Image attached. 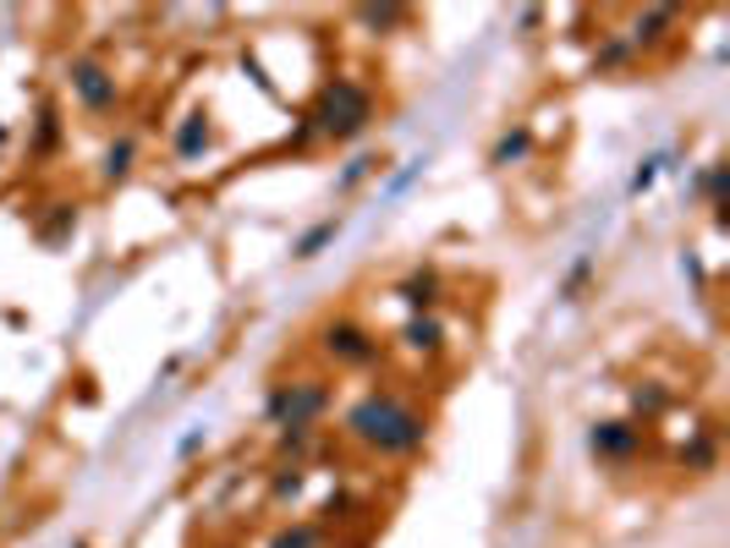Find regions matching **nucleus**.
<instances>
[{"label": "nucleus", "instance_id": "nucleus-1", "mask_svg": "<svg viewBox=\"0 0 730 548\" xmlns=\"http://www.w3.org/2000/svg\"><path fill=\"white\" fill-rule=\"evenodd\" d=\"M340 433L357 450H369L374 460H413L429 444V411L413 395H402L396 384H374L346 406Z\"/></svg>", "mask_w": 730, "mask_h": 548}, {"label": "nucleus", "instance_id": "nucleus-2", "mask_svg": "<svg viewBox=\"0 0 730 548\" xmlns=\"http://www.w3.org/2000/svg\"><path fill=\"white\" fill-rule=\"evenodd\" d=\"M374 110H380V100H374V89L362 78H329L302 116L313 121L318 143H357L362 132L374 127Z\"/></svg>", "mask_w": 730, "mask_h": 548}, {"label": "nucleus", "instance_id": "nucleus-3", "mask_svg": "<svg viewBox=\"0 0 730 548\" xmlns=\"http://www.w3.org/2000/svg\"><path fill=\"white\" fill-rule=\"evenodd\" d=\"M329 406H335V384H329L324 373L280 378V384H269V395H264V422H269L275 433H286V428H318V422L329 417Z\"/></svg>", "mask_w": 730, "mask_h": 548}, {"label": "nucleus", "instance_id": "nucleus-4", "mask_svg": "<svg viewBox=\"0 0 730 548\" xmlns=\"http://www.w3.org/2000/svg\"><path fill=\"white\" fill-rule=\"evenodd\" d=\"M67 89H72L78 110L94 116V121H105V116L121 110V78H116L100 56H72V61H67Z\"/></svg>", "mask_w": 730, "mask_h": 548}, {"label": "nucleus", "instance_id": "nucleus-5", "mask_svg": "<svg viewBox=\"0 0 730 548\" xmlns=\"http://www.w3.org/2000/svg\"><path fill=\"white\" fill-rule=\"evenodd\" d=\"M318 351H324L335 368H374V362L385 357V340H380V329H369L362 318L340 313V318H329V324L318 329Z\"/></svg>", "mask_w": 730, "mask_h": 548}, {"label": "nucleus", "instance_id": "nucleus-6", "mask_svg": "<svg viewBox=\"0 0 730 548\" xmlns=\"http://www.w3.org/2000/svg\"><path fill=\"white\" fill-rule=\"evenodd\" d=\"M588 450L610 466H631L642 455V428L631 417H604V422L588 428Z\"/></svg>", "mask_w": 730, "mask_h": 548}, {"label": "nucleus", "instance_id": "nucleus-7", "mask_svg": "<svg viewBox=\"0 0 730 548\" xmlns=\"http://www.w3.org/2000/svg\"><path fill=\"white\" fill-rule=\"evenodd\" d=\"M215 143H220V132H215V116H209V110H187V116L171 127V154H176L182 165H198Z\"/></svg>", "mask_w": 730, "mask_h": 548}, {"label": "nucleus", "instance_id": "nucleus-8", "mask_svg": "<svg viewBox=\"0 0 730 548\" xmlns=\"http://www.w3.org/2000/svg\"><path fill=\"white\" fill-rule=\"evenodd\" d=\"M396 296L407 302V313H440L445 280H440V269H413V275L396 280Z\"/></svg>", "mask_w": 730, "mask_h": 548}, {"label": "nucleus", "instance_id": "nucleus-9", "mask_svg": "<svg viewBox=\"0 0 730 548\" xmlns=\"http://www.w3.org/2000/svg\"><path fill=\"white\" fill-rule=\"evenodd\" d=\"M675 466H681V471H692V477H708V471L719 466V428H714V422L692 428V433H686V444H681V455H675Z\"/></svg>", "mask_w": 730, "mask_h": 548}, {"label": "nucleus", "instance_id": "nucleus-10", "mask_svg": "<svg viewBox=\"0 0 730 548\" xmlns=\"http://www.w3.org/2000/svg\"><path fill=\"white\" fill-rule=\"evenodd\" d=\"M402 346H407L413 357H440V351H445V324H440V313H407Z\"/></svg>", "mask_w": 730, "mask_h": 548}, {"label": "nucleus", "instance_id": "nucleus-11", "mask_svg": "<svg viewBox=\"0 0 730 548\" xmlns=\"http://www.w3.org/2000/svg\"><path fill=\"white\" fill-rule=\"evenodd\" d=\"M329 543H340V537H335L324 521L302 515V521H286V526H275L264 548H329Z\"/></svg>", "mask_w": 730, "mask_h": 548}, {"label": "nucleus", "instance_id": "nucleus-12", "mask_svg": "<svg viewBox=\"0 0 730 548\" xmlns=\"http://www.w3.org/2000/svg\"><path fill=\"white\" fill-rule=\"evenodd\" d=\"M681 23V7H648V12H637L631 18V50H642V45H659V39H670V28Z\"/></svg>", "mask_w": 730, "mask_h": 548}, {"label": "nucleus", "instance_id": "nucleus-13", "mask_svg": "<svg viewBox=\"0 0 730 548\" xmlns=\"http://www.w3.org/2000/svg\"><path fill=\"white\" fill-rule=\"evenodd\" d=\"M132 171H138V138H132V132H121V138L105 149V160H100V176H105L111 187H121Z\"/></svg>", "mask_w": 730, "mask_h": 548}, {"label": "nucleus", "instance_id": "nucleus-14", "mask_svg": "<svg viewBox=\"0 0 730 548\" xmlns=\"http://www.w3.org/2000/svg\"><path fill=\"white\" fill-rule=\"evenodd\" d=\"M78 220H83V209H78V203H50V214L34 225V236H39L45 247H61V242L78 231Z\"/></svg>", "mask_w": 730, "mask_h": 548}, {"label": "nucleus", "instance_id": "nucleus-15", "mask_svg": "<svg viewBox=\"0 0 730 548\" xmlns=\"http://www.w3.org/2000/svg\"><path fill=\"white\" fill-rule=\"evenodd\" d=\"M670 400H675V395H670L664 384H653V378H648V384H637V389H631V422H637V428L659 422V417L670 411Z\"/></svg>", "mask_w": 730, "mask_h": 548}, {"label": "nucleus", "instance_id": "nucleus-16", "mask_svg": "<svg viewBox=\"0 0 730 548\" xmlns=\"http://www.w3.org/2000/svg\"><path fill=\"white\" fill-rule=\"evenodd\" d=\"M631 61H637V50H631L626 34H604V39L593 45V72H626Z\"/></svg>", "mask_w": 730, "mask_h": 548}, {"label": "nucleus", "instance_id": "nucleus-17", "mask_svg": "<svg viewBox=\"0 0 730 548\" xmlns=\"http://www.w3.org/2000/svg\"><path fill=\"white\" fill-rule=\"evenodd\" d=\"M335 236H340V220L329 214V220H318V225H308V231H302V236L291 242V258H297V264H313V258H318V253H324V247H329Z\"/></svg>", "mask_w": 730, "mask_h": 548}, {"label": "nucleus", "instance_id": "nucleus-18", "mask_svg": "<svg viewBox=\"0 0 730 548\" xmlns=\"http://www.w3.org/2000/svg\"><path fill=\"white\" fill-rule=\"evenodd\" d=\"M528 154H533V127H511V132H500V138H495L489 165H522Z\"/></svg>", "mask_w": 730, "mask_h": 548}, {"label": "nucleus", "instance_id": "nucleus-19", "mask_svg": "<svg viewBox=\"0 0 730 548\" xmlns=\"http://www.w3.org/2000/svg\"><path fill=\"white\" fill-rule=\"evenodd\" d=\"M302 488H308V466H275L269 471V499L275 504H297Z\"/></svg>", "mask_w": 730, "mask_h": 548}, {"label": "nucleus", "instance_id": "nucleus-20", "mask_svg": "<svg viewBox=\"0 0 730 548\" xmlns=\"http://www.w3.org/2000/svg\"><path fill=\"white\" fill-rule=\"evenodd\" d=\"M380 154H351L346 165H340V176H335V193H357L362 182H369V176H380Z\"/></svg>", "mask_w": 730, "mask_h": 548}, {"label": "nucleus", "instance_id": "nucleus-21", "mask_svg": "<svg viewBox=\"0 0 730 548\" xmlns=\"http://www.w3.org/2000/svg\"><path fill=\"white\" fill-rule=\"evenodd\" d=\"M61 149V110L56 105H39V121H34V154H56Z\"/></svg>", "mask_w": 730, "mask_h": 548}, {"label": "nucleus", "instance_id": "nucleus-22", "mask_svg": "<svg viewBox=\"0 0 730 548\" xmlns=\"http://www.w3.org/2000/svg\"><path fill=\"white\" fill-rule=\"evenodd\" d=\"M664 165H670V154H648V160H642V165L631 171V182H626V193H631V198H642V193H648V187L659 182V171H664Z\"/></svg>", "mask_w": 730, "mask_h": 548}, {"label": "nucleus", "instance_id": "nucleus-23", "mask_svg": "<svg viewBox=\"0 0 730 548\" xmlns=\"http://www.w3.org/2000/svg\"><path fill=\"white\" fill-rule=\"evenodd\" d=\"M313 143H318V132H313V121H308V116H297V127H291V132L280 138V154H308Z\"/></svg>", "mask_w": 730, "mask_h": 548}, {"label": "nucleus", "instance_id": "nucleus-24", "mask_svg": "<svg viewBox=\"0 0 730 548\" xmlns=\"http://www.w3.org/2000/svg\"><path fill=\"white\" fill-rule=\"evenodd\" d=\"M357 18L369 23V28H402V23H407L413 12H407V7H362Z\"/></svg>", "mask_w": 730, "mask_h": 548}, {"label": "nucleus", "instance_id": "nucleus-25", "mask_svg": "<svg viewBox=\"0 0 730 548\" xmlns=\"http://www.w3.org/2000/svg\"><path fill=\"white\" fill-rule=\"evenodd\" d=\"M697 187L708 193V203H714V209H725V187H730V176H725V165H708Z\"/></svg>", "mask_w": 730, "mask_h": 548}, {"label": "nucleus", "instance_id": "nucleus-26", "mask_svg": "<svg viewBox=\"0 0 730 548\" xmlns=\"http://www.w3.org/2000/svg\"><path fill=\"white\" fill-rule=\"evenodd\" d=\"M198 450H204V428H193V433L182 439V450H176V455H182V460H193Z\"/></svg>", "mask_w": 730, "mask_h": 548}, {"label": "nucleus", "instance_id": "nucleus-27", "mask_svg": "<svg viewBox=\"0 0 730 548\" xmlns=\"http://www.w3.org/2000/svg\"><path fill=\"white\" fill-rule=\"evenodd\" d=\"M7 138H12V132H7V121H0V149H7Z\"/></svg>", "mask_w": 730, "mask_h": 548}, {"label": "nucleus", "instance_id": "nucleus-28", "mask_svg": "<svg viewBox=\"0 0 730 548\" xmlns=\"http://www.w3.org/2000/svg\"><path fill=\"white\" fill-rule=\"evenodd\" d=\"M215 548H242V543H231V537H225V543H215Z\"/></svg>", "mask_w": 730, "mask_h": 548}, {"label": "nucleus", "instance_id": "nucleus-29", "mask_svg": "<svg viewBox=\"0 0 730 548\" xmlns=\"http://www.w3.org/2000/svg\"><path fill=\"white\" fill-rule=\"evenodd\" d=\"M329 548H357V543H329Z\"/></svg>", "mask_w": 730, "mask_h": 548}]
</instances>
